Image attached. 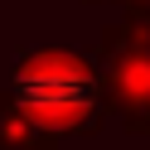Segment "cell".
I'll list each match as a JSON object with an SVG mask.
<instances>
[{
    "mask_svg": "<svg viewBox=\"0 0 150 150\" xmlns=\"http://www.w3.org/2000/svg\"><path fill=\"white\" fill-rule=\"evenodd\" d=\"M15 107L44 131H82L102 107V87L92 68L73 53H24L15 68Z\"/></svg>",
    "mask_w": 150,
    "mask_h": 150,
    "instance_id": "cell-1",
    "label": "cell"
}]
</instances>
